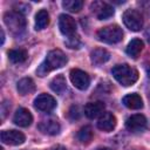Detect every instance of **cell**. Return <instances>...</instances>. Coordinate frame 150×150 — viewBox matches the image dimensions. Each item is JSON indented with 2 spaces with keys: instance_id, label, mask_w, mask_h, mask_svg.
Wrapping results in <instances>:
<instances>
[{
  "instance_id": "1",
  "label": "cell",
  "mask_w": 150,
  "mask_h": 150,
  "mask_svg": "<svg viewBox=\"0 0 150 150\" xmlns=\"http://www.w3.org/2000/svg\"><path fill=\"white\" fill-rule=\"evenodd\" d=\"M67 61H68V57L62 50L53 49L47 54L45 61L39 66V68L36 69V74L41 77L46 76L52 70H55V69H59L66 66Z\"/></svg>"
},
{
  "instance_id": "2",
  "label": "cell",
  "mask_w": 150,
  "mask_h": 150,
  "mask_svg": "<svg viewBox=\"0 0 150 150\" xmlns=\"http://www.w3.org/2000/svg\"><path fill=\"white\" fill-rule=\"evenodd\" d=\"M111 74L114 79L123 87L132 86L138 80V71L127 63L116 64L111 69Z\"/></svg>"
},
{
  "instance_id": "3",
  "label": "cell",
  "mask_w": 150,
  "mask_h": 150,
  "mask_svg": "<svg viewBox=\"0 0 150 150\" xmlns=\"http://www.w3.org/2000/svg\"><path fill=\"white\" fill-rule=\"evenodd\" d=\"M4 22L13 34H20L25 30L26 27V19L20 12L11 11L4 14Z\"/></svg>"
},
{
  "instance_id": "4",
  "label": "cell",
  "mask_w": 150,
  "mask_h": 150,
  "mask_svg": "<svg viewBox=\"0 0 150 150\" xmlns=\"http://www.w3.org/2000/svg\"><path fill=\"white\" fill-rule=\"evenodd\" d=\"M96 36L101 42L112 45V43L120 42L123 39V32H122V28L120 26L109 25V26H105V27L101 28L96 33Z\"/></svg>"
},
{
  "instance_id": "5",
  "label": "cell",
  "mask_w": 150,
  "mask_h": 150,
  "mask_svg": "<svg viewBox=\"0 0 150 150\" xmlns=\"http://www.w3.org/2000/svg\"><path fill=\"white\" fill-rule=\"evenodd\" d=\"M122 19L124 25L132 32H138L143 27V16L137 9H127L123 13Z\"/></svg>"
},
{
  "instance_id": "6",
  "label": "cell",
  "mask_w": 150,
  "mask_h": 150,
  "mask_svg": "<svg viewBox=\"0 0 150 150\" xmlns=\"http://www.w3.org/2000/svg\"><path fill=\"white\" fill-rule=\"evenodd\" d=\"M69 77H70V81L73 83V86L80 90H86L89 84H90V77L89 75L81 70V69H71L70 70V74H69Z\"/></svg>"
},
{
  "instance_id": "7",
  "label": "cell",
  "mask_w": 150,
  "mask_h": 150,
  "mask_svg": "<svg viewBox=\"0 0 150 150\" xmlns=\"http://www.w3.org/2000/svg\"><path fill=\"white\" fill-rule=\"evenodd\" d=\"M90 9L93 14L98 20H105L114 15V8L109 4L104 1H94L90 5Z\"/></svg>"
},
{
  "instance_id": "8",
  "label": "cell",
  "mask_w": 150,
  "mask_h": 150,
  "mask_svg": "<svg viewBox=\"0 0 150 150\" xmlns=\"http://www.w3.org/2000/svg\"><path fill=\"white\" fill-rule=\"evenodd\" d=\"M34 107L35 109L40 111L48 112V111H52L56 107V101L49 94H40L34 100Z\"/></svg>"
},
{
  "instance_id": "9",
  "label": "cell",
  "mask_w": 150,
  "mask_h": 150,
  "mask_svg": "<svg viewBox=\"0 0 150 150\" xmlns=\"http://www.w3.org/2000/svg\"><path fill=\"white\" fill-rule=\"evenodd\" d=\"M1 142L8 145H20L26 141L25 135L18 130H4L0 135Z\"/></svg>"
},
{
  "instance_id": "10",
  "label": "cell",
  "mask_w": 150,
  "mask_h": 150,
  "mask_svg": "<svg viewBox=\"0 0 150 150\" xmlns=\"http://www.w3.org/2000/svg\"><path fill=\"white\" fill-rule=\"evenodd\" d=\"M59 28L63 35L69 38L73 36L76 32V22L70 15L61 14L59 16Z\"/></svg>"
},
{
  "instance_id": "11",
  "label": "cell",
  "mask_w": 150,
  "mask_h": 150,
  "mask_svg": "<svg viewBox=\"0 0 150 150\" xmlns=\"http://www.w3.org/2000/svg\"><path fill=\"white\" fill-rule=\"evenodd\" d=\"M146 127V118L144 115L142 114H135L131 115L127 118L125 121V128L129 131L132 132H137V131H142L144 128Z\"/></svg>"
},
{
  "instance_id": "12",
  "label": "cell",
  "mask_w": 150,
  "mask_h": 150,
  "mask_svg": "<svg viewBox=\"0 0 150 150\" xmlns=\"http://www.w3.org/2000/svg\"><path fill=\"white\" fill-rule=\"evenodd\" d=\"M38 128L42 134L54 136V135L59 134L61 127H60V123L56 118H47V120H42L38 124Z\"/></svg>"
},
{
  "instance_id": "13",
  "label": "cell",
  "mask_w": 150,
  "mask_h": 150,
  "mask_svg": "<svg viewBox=\"0 0 150 150\" xmlns=\"http://www.w3.org/2000/svg\"><path fill=\"white\" fill-rule=\"evenodd\" d=\"M116 123L117 121H116L115 115H112L111 112H103L97 121V128L102 131L110 132L115 129Z\"/></svg>"
},
{
  "instance_id": "14",
  "label": "cell",
  "mask_w": 150,
  "mask_h": 150,
  "mask_svg": "<svg viewBox=\"0 0 150 150\" xmlns=\"http://www.w3.org/2000/svg\"><path fill=\"white\" fill-rule=\"evenodd\" d=\"M13 122L19 125V127H22V128H26V127H29L33 122V116L30 114V111L26 108H19L14 116H13Z\"/></svg>"
},
{
  "instance_id": "15",
  "label": "cell",
  "mask_w": 150,
  "mask_h": 150,
  "mask_svg": "<svg viewBox=\"0 0 150 150\" xmlns=\"http://www.w3.org/2000/svg\"><path fill=\"white\" fill-rule=\"evenodd\" d=\"M104 108H105V105H104V103L101 102V101L89 102V103L86 104V107H84V109H83V112H84V115H86L88 118L93 120V118H96V117L101 116V115L104 112Z\"/></svg>"
},
{
  "instance_id": "16",
  "label": "cell",
  "mask_w": 150,
  "mask_h": 150,
  "mask_svg": "<svg viewBox=\"0 0 150 150\" xmlns=\"http://www.w3.org/2000/svg\"><path fill=\"white\" fill-rule=\"evenodd\" d=\"M122 102H123V104H124L127 108L134 109V110L141 109V108L143 107V100H142V97H141L138 94H136V93L125 95V96L122 98Z\"/></svg>"
},
{
  "instance_id": "17",
  "label": "cell",
  "mask_w": 150,
  "mask_h": 150,
  "mask_svg": "<svg viewBox=\"0 0 150 150\" xmlns=\"http://www.w3.org/2000/svg\"><path fill=\"white\" fill-rule=\"evenodd\" d=\"M110 59V54L104 48H96L90 53V61L95 66H100L105 63Z\"/></svg>"
},
{
  "instance_id": "18",
  "label": "cell",
  "mask_w": 150,
  "mask_h": 150,
  "mask_svg": "<svg viewBox=\"0 0 150 150\" xmlns=\"http://www.w3.org/2000/svg\"><path fill=\"white\" fill-rule=\"evenodd\" d=\"M16 89H18L20 95L25 96V95L34 93L35 83H34V81L30 77H23V79L19 80V82L16 83Z\"/></svg>"
},
{
  "instance_id": "19",
  "label": "cell",
  "mask_w": 150,
  "mask_h": 150,
  "mask_svg": "<svg viewBox=\"0 0 150 150\" xmlns=\"http://www.w3.org/2000/svg\"><path fill=\"white\" fill-rule=\"evenodd\" d=\"M143 47H144V45H143V41H142L141 39H132V40L128 43L125 52H127V54H128L130 57L136 59V57L139 55V53L143 50Z\"/></svg>"
},
{
  "instance_id": "20",
  "label": "cell",
  "mask_w": 150,
  "mask_h": 150,
  "mask_svg": "<svg viewBox=\"0 0 150 150\" xmlns=\"http://www.w3.org/2000/svg\"><path fill=\"white\" fill-rule=\"evenodd\" d=\"M49 87L50 89L56 93V94H62L66 88H67V83H66V79L63 75H56L50 82H49Z\"/></svg>"
},
{
  "instance_id": "21",
  "label": "cell",
  "mask_w": 150,
  "mask_h": 150,
  "mask_svg": "<svg viewBox=\"0 0 150 150\" xmlns=\"http://www.w3.org/2000/svg\"><path fill=\"white\" fill-rule=\"evenodd\" d=\"M49 23V14L46 9H40L35 15V29L41 30Z\"/></svg>"
},
{
  "instance_id": "22",
  "label": "cell",
  "mask_w": 150,
  "mask_h": 150,
  "mask_svg": "<svg viewBox=\"0 0 150 150\" xmlns=\"http://www.w3.org/2000/svg\"><path fill=\"white\" fill-rule=\"evenodd\" d=\"M28 57V54L25 49L18 48V49H11L8 50V59L13 63H21L25 62Z\"/></svg>"
},
{
  "instance_id": "23",
  "label": "cell",
  "mask_w": 150,
  "mask_h": 150,
  "mask_svg": "<svg viewBox=\"0 0 150 150\" xmlns=\"http://www.w3.org/2000/svg\"><path fill=\"white\" fill-rule=\"evenodd\" d=\"M93 129L89 125H84L82 127L79 132H77V139L81 142V143H84V144H88L91 139H93Z\"/></svg>"
},
{
  "instance_id": "24",
  "label": "cell",
  "mask_w": 150,
  "mask_h": 150,
  "mask_svg": "<svg viewBox=\"0 0 150 150\" xmlns=\"http://www.w3.org/2000/svg\"><path fill=\"white\" fill-rule=\"evenodd\" d=\"M62 6L68 12L77 13V12H80L82 9L83 1L82 0H64V1H62Z\"/></svg>"
},
{
  "instance_id": "25",
  "label": "cell",
  "mask_w": 150,
  "mask_h": 150,
  "mask_svg": "<svg viewBox=\"0 0 150 150\" xmlns=\"http://www.w3.org/2000/svg\"><path fill=\"white\" fill-rule=\"evenodd\" d=\"M66 45H67L69 48L75 49V48H79V46H80V40H79L77 36L75 38V35H73V36H69V38H68V40L66 41Z\"/></svg>"
},
{
  "instance_id": "26",
  "label": "cell",
  "mask_w": 150,
  "mask_h": 150,
  "mask_svg": "<svg viewBox=\"0 0 150 150\" xmlns=\"http://www.w3.org/2000/svg\"><path fill=\"white\" fill-rule=\"evenodd\" d=\"M79 107L77 105H73L69 110V117L71 120H75V118H79L80 117V112H79Z\"/></svg>"
},
{
  "instance_id": "27",
  "label": "cell",
  "mask_w": 150,
  "mask_h": 150,
  "mask_svg": "<svg viewBox=\"0 0 150 150\" xmlns=\"http://www.w3.org/2000/svg\"><path fill=\"white\" fill-rule=\"evenodd\" d=\"M7 104H8V102H7V101H4V102L1 103V118H2V120L5 118V116H6L7 111H8V110H9V108H11V105L6 108V105H7Z\"/></svg>"
},
{
  "instance_id": "28",
  "label": "cell",
  "mask_w": 150,
  "mask_h": 150,
  "mask_svg": "<svg viewBox=\"0 0 150 150\" xmlns=\"http://www.w3.org/2000/svg\"><path fill=\"white\" fill-rule=\"evenodd\" d=\"M49 150H66V148H64L63 145H54V146H52Z\"/></svg>"
},
{
  "instance_id": "29",
  "label": "cell",
  "mask_w": 150,
  "mask_h": 150,
  "mask_svg": "<svg viewBox=\"0 0 150 150\" xmlns=\"http://www.w3.org/2000/svg\"><path fill=\"white\" fill-rule=\"evenodd\" d=\"M95 150H111L110 148H107V146H100V148H96Z\"/></svg>"
},
{
  "instance_id": "30",
  "label": "cell",
  "mask_w": 150,
  "mask_h": 150,
  "mask_svg": "<svg viewBox=\"0 0 150 150\" xmlns=\"http://www.w3.org/2000/svg\"><path fill=\"white\" fill-rule=\"evenodd\" d=\"M4 41H5V33H4V30L1 29V43H4Z\"/></svg>"
},
{
  "instance_id": "31",
  "label": "cell",
  "mask_w": 150,
  "mask_h": 150,
  "mask_svg": "<svg viewBox=\"0 0 150 150\" xmlns=\"http://www.w3.org/2000/svg\"><path fill=\"white\" fill-rule=\"evenodd\" d=\"M146 38H148V41H149V43H150V27H149V29L146 30Z\"/></svg>"
},
{
  "instance_id": "32",
  "label": "cell",
  "mask_w": 150,
  "mask_h": 150,
  "mask_svg": "<svg viewBox=\"0 0 150 150\" xmlns=\"http://www.w3.org/2000/svg\"><path fill=\"white\" fill-rule=\"evenodd\" d=\"M146 75H148V77L150 79V66L146 67Z\"/></svg>"
},
{
  "instance_id": "33",
  "label": "cell",
  "mask_w": 150,
  "mask_h": 150,
  "mask_svg": "<svg viewBox=\"0 0 150 150\" xmlns=\"http://www.w3.org/2000/svg\"><path fill=\"white\" fill-rule=\"evenodd\" d=\"M0 150H4V149H2V148H1V149H0Z\"/></svg>"
}]
</instances>
